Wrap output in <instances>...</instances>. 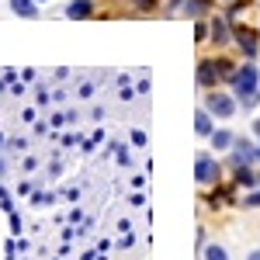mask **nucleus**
<instances>
[{
  "label": "nucleus",
  "instance_id": "obj_9",
  "mask_svg": "<svg viewBox=\"0 0 260 260\" xmlns=\"http://www.w3.org/2000/svg\"><path fill=\"white\" fill-rule=\"evenodd\" d=\"M233 177H229V184L236 187V191H253V187H260V167H240V170H229Z\"/></svg>",
  "mask_w": 260,
  "mask_h": 260
},
{
  "label": "nucleus",
  "instance_id": "obj_10",
  "mask_svg": "<svg viewBox=\"0 0 260 260\" xmlns=\"http://www.w3.org/2000/svg\"><path fill=\"white\" fill-rule=\"evenodd\" d=\"M94 14H98L94 0H66V7H62V18L70 21H90Z\"/></svg>",
  "mask_w": 260,
  "mask_h": 260
},
{
  "label": "nucleus",
  "instance_id": "obj_8",
  "mask_svg": "<svg viewBox=\"0 0 260 260\" xmlns=\"http://www.w3.org/2000/svg\"><path fill=\"white\" fill-rule=\"evenodd\" d=\"M236 136H240L236 128H229V125H215V132H212V136H208L205 142H208V149H212L215 156H225V153L233 149V142H236Z\"/></svg>",
  "mask_w": 260,
  "mask_h": 260
},
{
  "label": "nucleus",
  "instance_id": "obj_29",
  "mask_svg": "<svg viewBox=\"0 0 260 260\" xmlns=\"http://www.w3.org/2000/svg\"><path fill=\"white\" fill-rule=\"evenodd\" d=\"M4 170H7V163H4V156H0V177H4Z\"/></svg>",
  "mask_w": 260,
  "mask_h": 260
},
{
  "label": "nucleus",
  "instance_id": "obj_17",
  "mask_svg": "<svg viewBox=\"0 0 260 260\" xmlns=\"http://www.w3.org/2000/svg\"><path fill=\"white\" fill-rule=\"evenodd\" d=\"M246 7H250V0H236V4H225V11H222V14H225L229 21H240V14L246 11Z\"/></svg>",
  "mask_w": 260,
  "mask_h": 260
},
{
  "label": "nucleus",
  "instance_id": "obj_1",
  "mask_svg": "<svg viewBox=\"0 0 260 260\" xmlns=\"http://www.w3.org/2000/svg\"><path fill=\"white\" fill-rule=\"evenodd\" d=\"M201 108L219 121V125H229V121L240 115V101L229 87H215V90H205L201 94Z\"/></svg>",
  "mask_w": 260,
  "mask_h": 260
},
{
  "label": "nucleus",
  "instance_id": "obj_12",
  "mask_svg": "<svg viewBox=\"0 0 260 260\" xmlns=\"http://www.w3.org/2000/svg\"><path fill=\"white\" fill-rule=\"evenodd\" d=\"M212 59H215V73H219V83H222V87H229V80H233V73H236L240 59H233L229 52H215Z\"/></svg>",
  "mask_w": 260,
  "mask_h": 260
},
{
  "label": "nucleus",
  "instance_id": "obj_36",
  "mask_svg": "<svg viewBox=\"0 0 260 260\" xmlns=\"http://www.w3.org/2000/svg\"><path fill=\"white\" fill-rule=\"evenodd\" d=\"M257 28H260V24H257Z\"/></svg>",
  "mask_w": 260,
  "mask_h": 260
},
{
  "label": "nucleus",
  "instance_id": "obj_6",
  "mask_svg": "<svg viewBox=\"0 0 260 260\" xmlns=\"http://www.w3.org/2000/svg\"><path fill=\"white\" fill-rule=\"evenodd\" d=\"M208 45H215V52H229L233 49V21L222 11L208 14Z\"/></svg>",
  "mask_w": 260,
  "mask_h": 260
},
{
  "label": "nucleus",
  "instance_id": "obj_11",
  "mask_svg": "<svg viewBox=\"0 0 260 260\" xmlns=\"http://www.w3.org/2000/svg\"><path fill=\"white\" fill-rule=\"evenodd\" d=\"M212 11H215V0H184V7H180V18L201 21V18H208Z\"/></svg>",
  "mask_w": 260,
  "mask_h": 260
},
{
  "label": "nucleus",
  "instance_id": "obj_16",
  "mask_svg": "<svg viewBox=\"0 0 260 260\" xmlns=\"http://www.w3.org/2000/svg\"><path fill=\"white\" fill-rule=\"evenodd\" d=\"M128 7H132V14L146 18V14H156L160 11V0H128Z\"/></svg>",
  "mask_w": 260,
  "mask_h": 260
},
{
  "label": "nucleus",
  "instance_id": "obj_7",
  "mask_svg": "<svg viewBox=\"0 0 260 260\" xmlns=\"http://www.w3.org/2000/svg\"><path fill=\"white\" fill-rule=\"evenodd\" d=\"M194 83H198L201 94H205V90L222 87V83H219V73H215V59H212V56H201V59H198V66H194Z\"/></svg>",
  "mask_w": 260,
  "mask_h": 260
},
{
  "label": "nucleus",
  "instance_id": "obj_13",
  "mask_svg": "<svg viewBox=\"0 0 260 260\" xmlns=\"http://www.w3.org/2000/svg\"><path fill=\"white\" fill-rule=\"evenodd\" d=\"M215 125H219V121L212 118V115H208V111H205V108H194V136H198V139H208V136H212V132H215Z\"/></svg>",
  "mask_w": 260,
  "mask_h": 260
},
{
  "label": "nucleus",
  "instance_id": "obj_31",
  "mask_svg": "<svg viewBox=\"0 0 260 260\" xmlns=\"http://www.w3.org/2000/svg\"><path fill=\"white\" fill-rule=\"evenodd\" d=\"M35 4H39V7H45V4H49V0H35Z\"/></svg>",
  "mask_w": 260,
  "mask_h": 260
},
{
  "label": "nucleus",
  "instance_id": "obj_28",
  "mask_svg": "<svg viewBox=\"0 0 260 260\" xmlns=\"http://www.w3.org/2000/svg\"><path fill=\"white\" fill-rule=\"evenodd\" d=\"M243 260H260V246H253V250H246V257Z\"/></svg>",
  "mask_w": 260,
  "mask_h": 260
},
{
  "label": "nucleus",
  "instance_id": "obj_32",
  "mask_svg": "<svg viewBox=\"0 0 260 260\" xmlns=\"http://www.w3.org/2000/svg\"><path fill=\"white\" fill-rule=\"evenodd\" d=\"M4 146H7V142H4V136H0V149H4Z\"/></svg>",
  "mask_w": 260,
  "mask_h": 260
},
{
  "label": "nucleus",
  "instance_id": "obj_4",
  "mask_svg": "<svg viewBox=\"0 0 260 260\" xmlns=\"http://www.w3.org/2000/svg\"><path fill=\"white\" fill-rule=\"evenodd\" d=\"M229 90L236 94V101L246 98V94H257V90H260V66H257V62L240 59L236 73H233V80H229Z\"/></svg>",
  "mask_w": 260,
  "mask_h": 260
},
{
  "label": "nucleus",
  "instance_id": "obj_26",
  "mask_svg": "<svg viewBox=\"0 0 260 260\" xmlns=\"http://www.w3.org/2000/svg\"><path fill=\"white\" fill-rule=\"evenodd\" d=\"M18 80V70H4V83H14Z\"/></svg>",
  "mask_w": 260,
  "mask_h": 260
},
{
  "label": "nucleus",
  "instance_id": "obj_5",
  "mask_svg": "<svg viewBox=\"0 0 260 260\" xmlns=\"http://www.w3.org/2000/svg\"><path fill=\"white\" fill-rule=\"evenodd\" d=\"M225 167H229V170L257 167V139H253V136H236L233 149L225 153Z\"/></svg>",
  "mask_w": 260,
  "mask_h": 260
},
{
  "label": "nucleus",
  "instance_id": "obj_33",
  "mask_svg": "<svg viewBox=\"0 0 260 260\" xmlns=\"http://www.w3.org/2000/svg\"><path fill=\"white\" fill-rule=\"evenodd\" d=\"M222 4H236V0H222Z\"/></svg>",
  "mask_w": 260,
  "mask_h": 260
},
{
  "label": "nucleus",
  "instance_id": "obj_27",
  "mask_svg": "<svg viewBox=\"0 0 260 260\" xmlns=\"http://www.w3.org/2000/svg\"><path fill=\"white\" fill-rule=\"evenodd\" d=\"M39 104H42V108L49 104V90H45V87H39Z\"/></svg>",
  "mask_w": 260,
  "mask_h": 260
},
{
  "label": "nucleus",
  "instance_id": "obj_24",
  "mask_svg": "<svg viewBox=\"0 0 260 260\" xmlns=\"http://www.w3.org/2000/svg\"><path fill=\"white\" fill-rule=\"evenodd\" d=\"M136 94H149V77H142V80L136 83Z\"/></svg>",
  "mask_w": 260,
  "mask_h": 260
},
{
  "label": "nucleus",
  "instance_id": "obj_22",
  "mask_svg": "<svg viewBox=\"0 0 260 260\" xmlns=\"http://www.w3.org/2000/svg\"><path fill=\"white\" fill-rule=\"evenodd\" d=\"M146 142H149V139H146V132H142V128H132V146H139V149H142Z\"/></svg>",
  "mask_w": 260,
  "mask_h": 260
},
{
  "label": "nucleus",
  "instance_id": "obj_21",
  "mask_svg": "<svg viewBox=\"0 0 260 260\" xmlns=\"http://www.w3.org/2000/svg\"><path fill=\"white\" fill-rule=\"evenodd\" d=\"M180 7H184V0H167L163 14H167V18H180Z\"/></svg>",
  "mask_w": 260,
  "mask_h": 260
},
{
  "label": "nucleus",
  "instance_id": "obj_2",
  "mask_svg": "<svg viewBox=\"0 0 260 260\" xmlns=\"http://www.w3.org/2000/svg\"><path fill=\"white\" fill-rule=\"evenodd\" d=\"M222 167H225V163H222L212 149L194 153V184H198L201 191H208V187L222 184Z\"/></svg>",
  "mask_w": 260,
  "mask_h": 260
},
{
  "label": "nucleus",
  "instance_id": "obj_25",
  "mask_svg": "<svg viewBox=\"0 0 260 260\" xmlns=\"http://www.w3.org/2000/svg\"><path fill=\"white\" fill-rule=\"evenodd\" d=\"M250 136L260 142V118H253V125H250Z\"/></svg>",
  "mask_w": 260,
  "mask_h": 260
},
{
  "label": "nucleus",
  "instance_id": "obj_19",
  "mask_svg": "<svg viewBox=\"0 0 260 260\" xmlns=\"http://www.w3.org/2000/svg\"><path fill=\"white\" fill-rule=\"evenodd\" d=\"M194 42H198V45H208V18L194 21Z\"/></svg>",
  "mask_w": 260,
  "mask_h": 260
},
{
  "label": "nucleus",
  "instance_id": "obj_34",
  "mask_svg": "<svg viewBox=\"0 0 260 260\" xmlns=\"http://www.w3.org/2000/svg\"><path fill=\"white\" fill-rule=\"evenodd\" d=\"M115 4H128V0H115Z\"/></svg>",
  "mask_w": 260,
  "mask_h": 260
},
{
  "label": "nucleus",
  "instance_id": "obj_14",
  "mask_svg": "<svg viewBox=\"0 0 260 260\" xmlns=\"http://www.w3.org/2000/svg\"><path fill=\"white\" fill-rule=\"evenodd\" d=\"M7 7H11V14H18V18H39L42 7L35 4V0H7Z\"/></svg>",
  "mask_w": 260,
  "mask_h": 260
},
{
  "label": "nucleus",
  "instance_id": "obj_3",
  "mask_svg": "<svg viewBox=\"0 0 260 260\" xmlns=\"http://www.w3.org/2000/svg\"><path fill=\"white\" fill-rule=\"evenodd\" d=\"M233 49L240 52V59L257 62L260 59V28L243 24V21H233Z\"/></svg>",
  "mask_w": 260,
  "mask_h": 260
},
{
  "label": "nucleus",
  "instance_id": "obj_23",
  "mask_svg": "<svg viewBox=\"0 0 260 260\" xmlns=\"http://www.w3.org/2000/svg\"><path fill=\"white\" fill-rule=\"evenodd\" d=\"M94 90H98V83H94V80H87V83L80 87V98H94Z\"/></svg>",
  "mask_w": 260,
  "mask_h": 260
},
{
  "label": "nucleus",
  "instance_id": "obj_35",
  "mask_svg": "<svg viewBox=\"0 0 260 260\" xmlns=\"http://www.w3.org/2000/svg\"><path fill=\"white\" fill-rule=\"evenodd\" d=\"M257 7H260V0H257Z\"/></svg>",
  "mask_w": 260,
  "mask_h": 260
},
{
  "label": "nucleus",
  "instance_id": "obj_18",
  "mask_svg": "<svg viewBox=\"0 0 260 260\" xmlns=\"http://www.w3.org/2000/svg\"><path fill=\"white\" fill-rule=\"evenodd\" d=\"M240 205H243V208H260V187L243 191V194H240Z\"/></svg>",
  "mask_w": 260,
  "mask_h": 260
},
{
  "label": "nucleus",
  "instance_id": "obj_20",
  "mask_svg": "<svg viewBox=\"0 0 260 260\" xmlns=\"http://www.w3.org/2000/svg\"><path fill=\"white\" fill-rule=\"evenodd\" d=\"M257 104H260V90H257V94H246V98H240V111H253Z\"/></svg>",
  "mask_w": 260,
  "mask_h": 260
},
{
  "label": "nucleus",
  "instance_id": "obj_30",
  "mask_svg": "<svg viewBox=\"0 0 260 260\" xmlns=\"http://www.w3.org/2000/svg\"><path fill=\"white\" fill-rule=\"evenodd\" d=\"M257 167H260V142H257Z\"/></svg>",
  "mask_w": 260,
  "mask_h": 260
},
{
  "label": "nucleus",
  "instance_id": "obj_15",
  "mask_svg": "<svg viewBox=\"0 0 260 260\" xmlns=\"http://www.w3.org/2000/svg\"><path fill=\"white\" fill-rule=\"evenodd\" d=\"M198 257H201V260H229V250H225L219 240H208V243L198 250Z\"/></svg>",
  "mask_w": 260,
  "mask_h": 260
}]
</instances>
